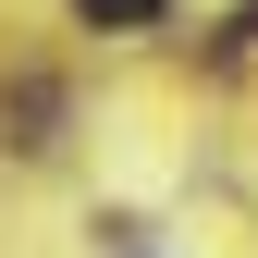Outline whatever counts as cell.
<instances>
[{"label": "cell", "instance_id": "cell-1", "mask_svg": "<svg viewBox=\"0 0 258 258\" xmlns=\"http://www.w3.org/2000/svg\"><path fill=\"white\" fill-rule=\"evenodd\" d=\"M74 13H86V25H160L172 0H74Z\"/></svg>", "mask_w": 258, "mask_h": 258}]
</instances>
